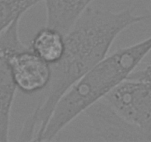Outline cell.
I'll list each match as a JSON object with an SVG mask.
<instances>
[{"label":"cell","mask_w":151,"mask_h":142,"mask_svg":"<svg viewBox=\"0 0 151 142\" xmlns=\"http://www.w3.org/2000/svg\"><path fill=\"white\" fill-rule=\"evenodd\" d=\"M150 19L151 14H136L132 8L111 11L89 7L65 34V53L51 65L47 96L24 122L18 140L39 141L56 104L68 90L107 56L122 32Z\"/></svg>","instance_id":"6da1fadb"},{"label":"cell","mask_w":151,"mask_h":142,"mask_svg":"<svg viewBox=\"0 0 151 142\" xmlns=\"http://www.w3.org/2000/svg\"><path fill=\"white\" fill-rule=\"evenodd\" d=\"M150 51L151 36L99 62L59 100L39 141L53 140L81 113L127 79Z\"/></svg>","instance_id":"7a4b0ae2"},{"label":"cell","mask_w":151,"mask_h":142,"mask_svg":"<svg viewBox=\"0 0 151 142\" xmlns=\"http://www.w3.org/2000/svg\"><path fill=\"white\" fill-rule=\"evenodd\" d=\"M102 99L151 136V81L126 79Z\"/></svg>","instance_id":"3957f363"},{"label":"cell","mask_w":151,"mask_h":142,"mask_svg":"<svg viewBox=\"0 0 151 142\" xmlns=\"http://www.w3.org/2000/svg\"><path fill=\"white\" fill-rule=\"evenodd\" d=\"M15 20L0 35V142L9 141L12 106L17 89L13 78L10 58L26 47L19 37V22Z\"/></svg>","instance_id":"277c9868"},{"label":"cell","mask_w":151,"mask_h":142,"mask_svg":"<svg viewBox=\"0 0 151 142\" xmlns=\"http://www.w3.org/2000/svg\"><path fill=\"white\" fill-rule=\"evenodd\" d=\"M96 137L104 141H151V136L133 124L104 99L84 112Z\"/></svg>","instance_id":"5b68a950"},{"label":"cell","mask_w":151,"mask_h":142,"mask_svg":"<svg viewBox=\"0 0 151 142\" xmlns=\"http://www.w3.org/2000/svg\"><path fill=\"white\" fill-rule=\"evenodd\" d=\"M13 78L19 90L32 95L48 87L52 78V66L30 49L23 47L10 58Z\"/></svg>","instance_id":"8992f818"},{"label":"cell","mask_w":151,"mask_h":142,"mask_svg":"<svg viewBox=\"0 0 151 142\" xmlns=\"http://www.w3.org/2000/svg\"><path fill=\"white\" fill-rule=\"evenodd\" d=\"M46 25L66 34L93 0H43Z\"/></svg>","instance_id":"52a82bcc"},{"label":"cell","mask_w":151,"mask_h":142,"mask_svg":"<svg viewBox=\"0 0 151 142\" xmlns=\"http://www.w3.org/2000/svg\"><path fill=\"white\" fill-rule=\"evenodd\" d=\"M30 49L49 65L59 62L65 50V35L45 25L39 29L30 42Z\"/></svg>","instance_id":"ba28073f"},{"label":"cell","mask_w":151,"mask_h":142,"mask_svg":"<svg viewBox=\"0 0 151 142\" xmlns=\"http://www.w3.org/2000/svg\"><path fill=\"white\" fill-rule=\"evenodd\" d=\"M43 0H0V35L15 20Z\"/></svg>","instance_id":"9c48e42d"},{"label":"cell","mask_w":151,"mask_h":142,"mask_svg":"<svg viewBox=\"0 0 151 142\" xmlns=\"http://www.w3.org/2000/svg\"><path fill=\"white\" fill-rule=\"evenodd\" d=\"M127 79L141 81H151V64L145 66L142 69L133 71Z\"/></svg>","instance_id":"30bf717a"}]
</instances>
